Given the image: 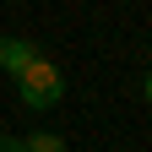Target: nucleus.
<instances>
[{"label":"nucleus","mask_w":152,"mask_h":152,"mask_svg":"<svg viewBox=\"0 0 152 152\" xmlns=\"http://www.w3.org/2000/svg\"><path fill=\"white\" fill-rule=\"evenodd\" d=\"M16 82H22V103H27V109H54V103L65 98V87H60V71H54L44 54H38V60H33L22 76H16Z\"/></svg>","instance_id":"nucleus-1"},{"label":"nucleus","mask_w":152,"mask_h":152,"mask_svg":"<svg viewBox=\"0 0 152 152\" xmlns=\"http://www.w3.org/2000/svg\"><path fill=\"white\" fill-rule=\"evenodd\" d=\"M33 60H38V49L27 44V38H6V44H0V65H6L11 76H22Z\"/></svg>","instance_id":"nucleus-2"},{"label":"nucleus","mask_w":152,"mask_h":152,"mask_svg":"<svg viewBox=\"0 0 152 152\" xmlns=\"http://www.w3.org/2000/svg\"><path fill=\"white\" fill-rule=\"evenodd\" d=\"M22 152H65V147H60V136L38 130V136H27V141H22Z\"/></svg>","instance_id":"nucleus-3"},{"label":"nucleus","mask_w":152,"mask_h":152,"mask_svg":"<svg viewBox=\"0 0 152 152\" xmlns=\"http://www.w3.org/2000/svg\"><path fill=\"white\" fill-rule=\"evenodd\" d=\"M0 152H22V141H16V136H0Z\"/></svg>","instance_id":"nucleus-4"},{"label":"nucleus","mask_w":152,"mask_h":152,"mask_svg":"<svg viewBox=\"0 0 152 152\" xmlns=\"http://www.w3.org/2000/svg\"><path fill=\"white\" fill-rule=\"evenodd\" d=\"M141 92H147V103H152V76H147V87H141Z\"/></svg>","instance_id":"nucleus-5"}]
</instances>
